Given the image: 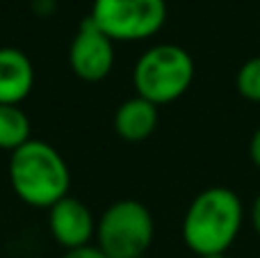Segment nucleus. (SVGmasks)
I'll use <instances>...</instances> for the list:
<instances>
[{
	"label": "nucleus",
	"instance_id": "15",
	"mask_svg": "<svg viewBox=\"0 0 260 258\" xmlns=\"http://www.w3.org/2000/svg\"><path fill=\"white\" fill-rule=\"evenodd\" d=\"M206 258H226L224 254H219V256H206Z\"/></svg>",
	"mask_w": 260,
	"mask_h": 258
},
{
	"label": "nucleus",
	"instance_id": "4",
	"mask_svg": "<svg viewBox=\"0 0 260 258\" xmlns=\"http://www.w3.org/2000/svg\"><path fill=\"white\" fill-rule=\"evenodd\" d=\"M153 236V215L142 201L119 199L96 219V245L110 258H144Z\"/></svg>",
	"mask_w": 260,
	"mask_h": 258
},
{
	"label": "nucleus",
	"instance_id": "10",
	"mask_svg": "<svg viewBox=\"0 0 260 258\" xmlns=\"http://www.w3.org/2000/svg\"><path fill=\"white\" fill-rule=\"evenodd\" d=\"M30 137V119L18 105H0V151L14 153L27 144Z\"/></svg>",
	"mask_w": 260,
	"mask_h": 258
},
{
	"label": "nucleus",
	"instance_id": "5",
	"mask_svg": "<svg viewBox=\"0 0 260 258\" xmlns=\"http://www.w3.org/2000/svg\"><path fill=\"white\" fill-rule=\"evenodd\" d=\"M89 18L112 41H144L167 21L165 0H94Z\"/></svg>",
	"mask_w": 260,
	"mask_h": 258
},
{
	"label": "nucleus",
	"instance_id": "11",
	"mask_svg": "<svg viewBox=\"0 0 260 258\" xmlns=\"http://www.w3.org/2000/svg\"><path fill=\"white\" fill-rule=\"evenodd\" d=\"M235 87L242 99L260 103V55L247 59L240 67L238 76H235Z\"/></svg>",
	"mask_w": 260,
	"mask_h": 258
},
{
	"label": "nucleus",
	"instance_id": "3",
	"mask_svg": "<svg viewBox=\"0 0 260 258\" xmlns=\"http://www.w3.org/2000/svg\"><path fill=\"white\" fill-rule=\"evenodd\" d=\"M194 80V59L176 44H157L137 59L133 85L137 96L153 105L174 103L189 89Z\"/></svg>",
	"mask_w": 260,
	"mask_h": 258
},
{
	"label": "nucleus",
	"instance_id": "8",
	"mask_svg": "<svg viewBox=\"0 0 260 258\" xmlns=\"http://www.w3.org/2000/svg\"><path fill=\"white\" fill-rule=\"evenodd\" d=\"M35 87V67L23 50L0 48V105H21Z\"/></svg>",
	"mask_w": 260,
	"mask_h": 258
},
{
	"label": "nucleus",
	"instance_id": "13",
	"mask_svg": "<svg viewBox=\"0 0 260 258\" xmlns=\"http://www.w3.org/2000/svg\"><path fill=\"white\" fill-rule=\"evenodd\" d=\"M249 155H251V163L260 169V126H258V131L253 133V137H251V144H249Z\"/></svg>",
	"mask_w": 260,
	"mask_h": 258
},
{
	"label": "nucleus",
	"instance_id": "6",
	"mask_svg": "<svg viewBox=\"0 0 260 258\" xmlns=\"http://www.w3.org/2000/svg\"><path fill=\"white\" fill-rule=\"evenodd\" d=\"M69 64L73 73L85 82H101L112 73L114 41L89 16L82 18L69 46Z\"/></svg>",
	"mask_w": 260,
	"mask_h": 258
},
{
	"label": "nucleus",
	"instance_id": "12",
	"mask_svg": "<svg viewBox=\"0 0 260 258\" xmlns=\"http://www.w3.org/2000/svg\"><path fill=\"white\" fill-rule=\"evenodd\" d=\"M62 258H110L105 254L103 249H101L99 245H85V247H76V249H67V254Z\"/></svg>",
	"mask_w": 260,
	"mask_h": 258
},
{
	"label": "nucleus",
	"instance_id": "1",
	"mask_svg": "<svg viewBox=\"0 0 260 258\" xmlns=\"http://www.w3.org/2000/svg\"><path fill=\"white\" fill-rule=\"evenodd\" d=\"M244 208L229 187H208L189 204L183 219V240L197 256L226 254L242 229Z\"/></svg>",
	"mask_w": 260,
	"mask_h": 258
},
{
	"label": "nucleus",
	"instance_id": "16",
	"mask_svg": "<svg viewBox=\"0 0 260 258\" xmlns=\"http://www.w3.org/2000/svg\"><path fill=\"white\" fill-rule=\"evenodd\" d=\"M144 258H146V256H144Z\"/></svg>",
	"mask_w": 260,
	"mask_h": 258
},
{
	"label": "nucleus",
	"instance_id": "2",
	"mask_svg": "<svg viewBox=\"0 0 260 258\" xmlns=\"http://www.w3.org/2000/svg\"><path fill=\"white\" fill-rule=\"evenodd\" d=\"M9 183L23 204L50 210L69 197L71 172L53 144L30 140L9 155Z\"/></svg>",
	"mask_w": 260,
	"mask_h": 258
},
{
	"label": "nucleus",
	"instance_id": "9",
	"mask_svg": "<svg viewBox=\"0 0 260 258\" xmlns=\"http://www.w3.org/2000/svg\"><path fill=\"white\" fill-rule=\"evenodd\" d=\"M157 105L151 101L135 96L123 101L114 114V131L126 142H144L155 133L157 128Z\"/></svg>",
	"mask_w": 260,
	"mask_h": 258
},
{
	"label": "nucleus",
	"instance_id": "7",
	"mask_svg": "<svg viewBox=\"0 0 260 258\" xmlns=\"http://www.w3.org/2000/svg\"><path fill=\"white\" fill-rule=\"evenodd\" d=\"M48 229L62 247L76 249L89 245L96 236V219L89 206L69 195L48 210Z\"/></svg>",
	"mask_w": 260,
	"mask_h": 258
},
{
	"label": "nucleus",
	"instance_id": "14",
	"mask_svg": "<svg viewBox=\"0 0 260 258\" xmlns=\"http://www.w3.org/2000/svg\"><path fill=\"white\" fill-rule=\"evenodd\" d=\"M251 224L256 229V233L260 236V195L253 199V206H251Z\"/></svg>",
	"mask_w": 260,
	"mask_h": 258
}]
</instances>
